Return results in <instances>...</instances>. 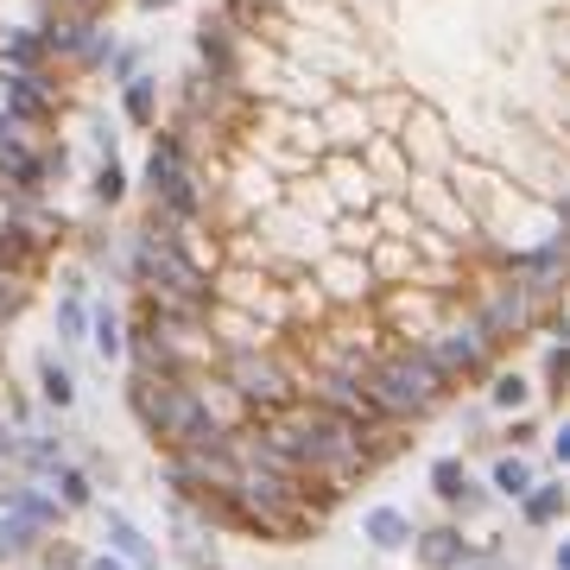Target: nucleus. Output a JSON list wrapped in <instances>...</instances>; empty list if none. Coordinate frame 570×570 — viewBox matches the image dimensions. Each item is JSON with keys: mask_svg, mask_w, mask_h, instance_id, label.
I'll use <instances>...</instances> for the list:
<instances>
[{"mask_svg": "<svg viewBox=\"0 0 570 570\" xmlns=\"http://www.w3.org/2000/svg\"><path fill=\"white\" fill-rule=\"evenodd\" d=\"M463 482H469V463H463V456H438V463H431V494H438L444 508H456Z\"/></svg>", "mask_w": 570, "mask_h": 570, "instance_id": "22", "label": "nucleus"}, {"mask_svg": "<svg viewBox=\"0 0 570 570\" xmlns=\"http://www.w3.org/2000/svg\"><path fill=\"white\" fill-rule=\"evenodd\" d=\"M0 63H7V70H45V63H51V45H45L39 26H20V32L0 39Z\"/></svg>", "mask_w": 570, "mask_h": 570, "instance_id": "15", "label": "nucleus"}, {"mask_svg": "<svg viewBox=\"0 0 570 570\" xmlns=\"http://www.w3.org/2000/svg\"><path fill=\"white\" fill-rule=\"evenodd\" d=\"M0 102H7V115H13V121H45L58 96H51L45 70H7V77H0Z\"/></svg>", "mask_w": 570, "mask_h": 570, "instance_id": "9", "label": "nucleus"}, {"mask_svg": "<svg viewBox=\"0 0 570 570\" xmlns=\"http://www.w3.org/2000/svg\"><path fill=\"white\" fill-rule=\"evenodd\" d=\"M463 570H501V564H489V558H469V564Z\"/></svg>", "mask_w": 570, "mask_h": 570, "instance_id": "39", "label": "nucleus"}, {"mask_svg": "<svg viewBox=\"0 0 570 570\" xmlns=\"http://www.w3.org/2000/svg\"><path fill=\"white\" fill-rule=\"evenodd\" d=\"M108 70H115L121 82H134L140 77V45H115V51H108Z\"/></svg>", "mask_w": 570, "mask_h": 570, "instance_id": "31", "label": "nucleus"}, {"mask_svg": "<svg viewBox=\"0 0 570 570\" xmlns=\"http://www.w3.org/2000/svg\"><path fill=\"white\" fill-rule=\"evenodd\" d=\"M63 463H70V456H63V438H32V431H26L20 463H13V469H26V475H39V482H51V475H58Z\"/></svg>", "mask_w": 570, "mask_h": 570, "instance_id": "16", "label": "nucleus"}, {"mask_svg": "<svg viewBox=\"0 0 570 570\" xmlns=\"http://www.w3.org/2000/svg\"><path fill=\"white\" fill-rule=\"evenodd\" d=\"M0 508L20 513V520H32V527H45V532L63 520V501L51 489H32V482H0Z\"/></svg>", "mask_w": 570, "mask_h": 570, "instance_id": "12", "label": "nucleus"}, {"mask_svg": "<svg viewBox=\"0 0 570 570\" xmlns=\"http://www.w3.org/2000/svg\"><path fill=\"white\" fill-rule=\"evenodd\" d=\"M140 7H146V13H159V7H171V0H140Z\"/></svg>", "mask_w": 570, "mask_h": 570, "instance_id": "40", "label": "nucleus"}, {"mask_svg": "<svg viewBox=\"0 0 570 570\" xmlns=\"http://www.w3.org/2000/svg\"><path fill=\"white\" fill-rule=\"evenodd\" d=\"M58 336L63 343H82V336H89V305H82V292H63L58 298Z\"/></svg>", "mask_w": 570, "mask_h": 570, "instance_id": "25", "label": "nucleus"}, {"mask_svg": "<svg viewBox=\"0 0 570 570\" xmlns=\"http://www.w3.org/2000/svg\"><path fill=\"white\" fill-rule=\"evenodd\" d=\"M82 570H127V558H115V551H102V558H82Z\"/></svg>", "mask_w": 570, "mask_h": 570, "instance_id": "36", "label": "nucleus"}, {"mask_svg": "<svg viewBox=\"0 0 570 570\" xmlns=\"http://www.w3.org/2000/svg\"><path fill=\"white\" fill-rule=\"evenodd\" d=\"M39 558H45L39 570H82V551H77V546H63V539H45Z\"/></svg>", "mask_w": 570, "mask_h": 570, "instance_id": "30", "label": "nucleus"}, {"mask_svg": "<svg viewBox=\"0 0 570 570\" xmlns=\"http://www.w3.org/2000/svg\"><path fill=\"white\" fill-rule=\"evenodd\" d=\"M527 374H520V367H508V374H494L489 381V400H494V412H520L527 406Z\"/></svg>", "mask_w": 570, "mask_h": 570, "instance_id": "24", "label": "nucleus"}, {"mask_svg": "<svg viewBox=\"0 0 570 570\" xmlns=\"http://www.w3.org/2000/svg\"><path fill=\"white\" fill-rule=\"evenodd\" d=\"M324 178L330 190H336V209H374V178L362 171V159H348V153H336V159L324 165Z\"/></svg>", "mask_w": 570, "mask_h": 570, "instance_id": "13", "label": "nucleus"}, {"mask_svg": "<svg viewBox=\"0 0 570 570\" xmlns=\"http://www.w3.org/2000/svg\"><path fill=\"white\" fill-rule=\"evenodd\" d=\"M551 456H558V463H570V425L551 431Z\"/></svg>", "mask_w": 570, "mask_h": 570, "instance_id": "35", "label": "nucleus"}, {"mask_svg": "<svg viewBox=\"0 0 570 570\" xmlns=\"http://www.w3.org/2000/svg\"><path fill=\"white\" fill-rule=\"evenodd\" d=\"M127 197V171L115 159H102V171H96V204H121Z\"/></svg>", "mask_w": 570, "mask_h": 570, "instance_id": "28", "label": "nucleus"}, {"mask_svg": "<svg viewBox=\"0 0 570 570\" xmlns=\"http://www.w3.org/2000/svg\"><path fill=\"white\" fill-rule=\"evenodd\" d=\"M362 539H367L374 551H387V558H393V551L412 546V520H406L400 508H367V513H362Z\"/></svg>", "mask_w": 570, "mask_h": 570, "instance_id": "14", "label": "nucleus"}, {"mask_svg": "<svg viewBox=\"0 0 570 570\" xmlns=\"http://www.w3.org/2000/svg\"><path fill=\"white\" fill-rule=\"evenodd\" d=\"M146 184H153V197H159V216L165 223H190V216H204L209 190H204V171H197V153L165 127L153 134V159H146Z\"/></svg>", "mask_w": 570, "mask_h": 570, "instance_id": "4", "label": "nucleus"}, {"mask_svg": "<svg viewBox=\"0 0 570 570\" xmlns=\"http://www.w3.org/2000/svg\"><path fill=\"white\" fill-rule=\"evenodd\" d=\"M412 551H419V564H425V570H463L469 558H475V546H469L463 527H425V532H412Z\"/></svg>", "mask_w": 570, "mask_h": 570, "instance_id": "10", "label": "nucleus"}, {"mask_svg": "<svg viewBox=\"0 0 570 570\" xmlns=\"http://www.w3.org/2000/svg\"><path fill=\"white\" fill-rule=\"evenodd\" d=\"M317 292H324L330 305H362L367 292H374V273H367V261L362 254H317Z\"/></svg>", "mask_w": 570, "mask_h": 570, "instance_id": "8", "label": "nucleus"}, {"mask_svg": "<svg viewBox=\"0 0 570 570\" xmlns=\"http://www.w3.org/2000/svg\"><path fill=\"white\" fill-rule=\"evenodd\" d=\"M223 13H242V0H223Z\"/></svg>", "mask_w": 570, "mask_h": 570, "instance_id": "41", "label": "nucleus"}, {"mask_svg": "<svg viewBox=\"0 0 570 570\" xmlns=\"http://www.w3.org/2000/svg\"><path fill=\"white\" fill-rule=\"evenodd\" d=\"M121 108H127V121L134 127H153V108H159V82L153 77H134L121 89Z\"/></svg>", "mask_w": 570, "mask_h": 570, "instance_id": "23", "label": "nucleus"}, {"mask_svg": "<svg viewBox=\"0 0 570 570\" xmlns=\"http://www.w3.org/2000/svg\"><path fill=\"white\" fill-rule=\"evenodd\" d=\"M489 494H494V489H482V482L469 475V482H463V494H456V513H463V520H469V513H482V508H489Z\"/></svg>", "mask_w": 570, "mask_h": 570, "instance_id": "33", "label": "nucleus"}, {"mask_svg": "<svg viewBox=\"0 0 570 570\" xmlns=\"http://www.w3.org/2000/svg\"><path fill=\"white\" fill-rule=\"evenodd\" d=\"M127 406L140 412V425L153 431L165 450L190 444L197 431H216V425H204V412H197V400H190V387H184V374L134 367V374H127Z\"/></svg>", "mask_w": 570, "mask_h": 570, "instance_id": "3", "label": "nucleus"}, {"mask_svg": "<svg viewBox=\"0 0 570 570\" xmlns=\"http://www.w3.org/2000/svg\"><path fill=\"white\" fill-rule=\"evenodd\" d=\"M419 348L450 374V387H463V381H475V374H489V355H494V343L482 336V324H475L469 311H450L444 324L431 330V343H419Z\"/></svg>", "mask_w": 570, "mask_h": 570, "instance_id": "5", "label": "nucleus"}, {"mask_svg": "<svg viewBox=\"0 0 570 570\" xmlns=\"http://www.w3.org/2000/svg\"><path fill=\"white\" fill-rule=\"evenodd\" d=\"M102 532H108V551H115V558H127V570H159V546H153V539L127 520V513L108 508L102 513Z\"/></svg>", "mask_w": 570, "mask_h": 570, "instance_id": "11", "label": "nucleus"}, {"mask_svg": "<svg viewBox=\"0 0 570 570\" xmlns=\"http://www.w3.org/2000/svg\"><path fill=\"white\" fill-rule=\"evenodd\" d=\"M51 494L63 501V513H77V508H89V501H96V482H89L82 469H70V463H63L58 475H51Z\"/></svg>", "mask_w": 570, "mask_h": 570, "instance_id": "21", "label": "nucleus"}, {"mask_svg": "<svg viewBox=\"0 0 570 570\" xmlns=\"http://www.w3.org/2000/svg\"><path fill=\"white\" fill-rule=\"evenodd\" d=\"M184 387H190V400H197V412H204V425L228 431V438H235L247 419H254V412H247V400L228 387L216 367H197V374H184Z\"/></svg>", "mask_w": 570, "mask_h": 570, "instance_id": "7", "label": "nucleus"}, {"mask_svg": "<svg viewBox=\"0 0 570 570\" xmlns=\"http://www.w3.org/2000/svg\"><path fill=\"white\" fill-rule=\"evenodd\" d=\"M0 546H7V558H13V551H39L45 527H32V520H20V513H7V520H0Z\"/></svg>", "mask_w": 570, "mask_h": 570, "instance_id": "26", "label": "nucleus"}, {"mask_svg": "<svg viewBox=\"0 0 570 570\" xmlns=\"http://www.w3.org/2000/svg\"><path fill=\"white\" fill-rule=\"evenodd\" d=\"M89 336H96V355H102V362H115V355L127 348L121 311H115V305H96V311H89Z\"/></svg>", "mask_w": 570, "mask_h": 570, "instance_id": "19", "label": "nucleus"}, {"mask_svg": "<svg viewBox=\"0 0 570 570\" xmlns=\"http://www.w3.org/2000/svg\"><path fill=\"white\" fill-rule=\"evenodd\" d=\"M228 387L247 400V412L261 419V412H279L298 400V381H305V362L298 355H285V343H266V348H228L223 362H216Z\"/></svg>", "mask_w": 570, "mask_h": 570, "instance_id": "2", "label": "nucleus"}, {"mask_svg": "<svg viewBox=\"0 0 570 570\" xmlns=\"http://www.w3.org/2000/svg\"><path fill=\"white\" fill-rule=\"evenodd\" d=\"M362 393L374 400V412L387 419V425H412V419H425L431 406H444L450 393V374L438 362H431L419 343H381V355L367 362L362 374Z\"/></svg>", "mask_w": 570, "mask_h": 570, "instance_id": "1", "label": "nucleus"}, {"mask_svg": "<svg viewBox=\"0 0 570 570\" xmlns=\"http://www.w3.org/2000/svg\"><path fill=\"white\" fill-rule=\"evenodd\" d=\"M564 367H570V343L558 336V343L546 348V387H551V400H564Z\"/></svg>", "mask_w": 570, "mask_h": 570, "instance_id": "29", "label": "nucleus"}, {"mask_svg": "<svg viewBox=\"0 0 570 570\" xmlns=\"http://www.w3.org/2000/svg\"><path fill=\"white\" fill-rule=\"evenodd\" d=\"M32 412H39V406H32L20 387H7V425H13V431H32Z\"/></svg>", "mask_w": 570, "mask_h": 570, "instance_id": "32", "label": "nucleus"}, {"mask_svg": "<svg viewBox=\"0 0 570 570\" xmlns=\"http://www.w3.org/2000/svg\"><path fill=\"white\" fill-rule=\"evenodd\" d=\"M532 438H539V431H532V425H527V419H520V425H508V450H513V444L527 450V444H532Z\"/></svg>", "mask_w": 570, "mask_h": 570, "instance_id": "37", "label": "nucleus"}, {"mask_svg": "<svg viewBox=\"0 0 570 570\" xmlns=\"http://www.w3.org/2000/svg\"><path fill=\"white\" fill-rule=\"evenodd\" d=\"M551 570H570V539H564L558 551H551Z\"/></svg>", "mask_w": 570, "mask_h": 570, "instance_id": "38", "label": "nucleus"}, {"mask_svg": "<svg viewBox=\"0 0 570 570\" xmlns=\"http://www.w3.org/2000/svg\"><path fill=\"white\" fill-rule=\"evenodd\" d=\"M564 513V482H532L527 494H520V520L527 527H551Z\"/></svg>", "mask_w": 570, "mask_h": 570, "instance_id": "17", "label": "nucleus"}, {"mask_svg": "<svg viewBox=\"0 0 570 570\" xmlns=\"http://www.w3.org/2000/svg\"><path fill=\"white\" fill-rule=\"evenodd\" d=\"M489 489L508 494V501H520V494L532 489V463H527V456H513V450H501V456H494V469H489Z\"/></svg>", "mask_w": 570, "mask_h": 570, "instance_id": "18", "label": "nucleus"}, {"mask_svg": "<svg viewBox=\"0 0 570 570\" xmlns=\"http://www.w3.org/2000/svg\"><path fill=\"white\" fill-rule=\"evenodd\" d=\"M0 564H7V546H0Z\"/></svg>", "mask_w": 570, "mask_h": 570, "instance_id": "42", "label": "nucleus"}, {"mask_svg": "<svg viewBox=\"0 0 570 570\" xmlns=\"http://www.w3.org/2000/svg\"><path fill=\"white\" fill-rule=\"evenodd\" d=\"M20 444H26V431H13L0 419V463H20Z\"/></svg>", "mask_w": 570, "mask_h": 570, "instance_id": "34", "label": "nucleus"}, {"mask_svg": "<svg viewBox=\"0 0 570 570\" xmlns=\"http://www.w3.org/2000/svg\"><path fill=\"white\" fill-rule=\"evenodd\" d=\"M367 165H374V178H381V184H412V171L400 165V153H393V140H374V153H367Z\"/></svg>", "mask_w": 570, "mask_h": 570, "instance_id": "27", "label": "nucleus"}, {"mask_svg": "<svg viewBox=\"0 0 570 570\" xmlns=\"http://www.w3.org/2000/svg\"><path fill=\"white\" fill-rule=\"evenodd\" d=\"M450 317V298H438L431 285H387V298L374 311V324L387 330L393 343H431V330Z\"/></svg>", "mask_w": 570, "mask_h": 570, "instance_id": "6", "label": "nucleus"}, {"mask_svg": "<svg viewBox=\"0 0 570 570\" xmlns=\"http://www.w3.org/2000/svg\"><path fill=\"white\" fill-rule=\"evenodd\" d=\"M39 406H51V412L77 406V381H70V367L63 362H39Z\"/></svg>", "mask_w": 570, "mask_h": 570, "instance_id": "20", "label": "nucleus"}]
</instances>
